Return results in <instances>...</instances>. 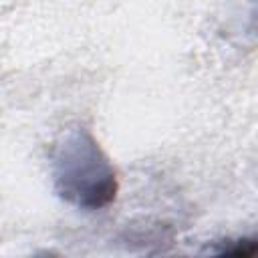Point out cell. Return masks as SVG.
<instances>
[{
	"instance_id": "6da1fadb",
	"label": "cell",
	"mask_w": 258,
	"mask_h": 258,
	"mask_svg": "<svg viewBox=\"0 0 258 258\" xmlns=\"http://www.w3.org/2000/svg\"><path fill=\"white\" fill-rule=\"evenodd\" d=\"M52 165L56 189L67 202L97 210L115 198V171L89 133H69L56 145Z\"/></svg>"
},
{
	"instance_id": "7a4b0ae2",
	"label": "cell",
	"mask_w": 258,
	"mask_h": 258,
	"mask_svg": "<svg viewBox=\"0 0 258 258\" xmlns=\"http://www.w3.org/2000/svg\"><path fill=\"white\" fill-rule=\"evenodd\" d=\"M230 244H224L220 250H218V254H222V256H236V258H240V256H252L254 252H256V242L252 240V238H242V240H228Z\"/></svg>"
}]
</instances>
